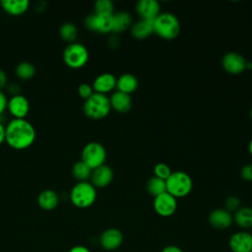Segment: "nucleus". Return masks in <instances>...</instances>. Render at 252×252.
Wrapping results in <instances>:
<instances>
[{
    "instance_id": "obj_28",
    "label": "nucleus",
    "mask_w": 252,
    "mask_h": 252,
    "mask_svg": "<svg viewBox=\"0 0 252 252\" xmlns=\"http://www.w3.org/2000/svg\"><path fill=\"white\" fill-rule=\"evenodd\" d=\"M59 36L68 44L73 43L78 36V29L73 23H64L59 28Z\"/></svg>"
},
{
    "instance_id": "obj_10",
    "label": "nucleus",
    "mask_w": 252,
    "mask_h": 252,
    "mask_svg": "<svg viewBox=\"0 0 252 252\" xmlns=\"http://www.w3.org/2000/svg\"><path fill=\"white\" fill-rule=\"evenodd\" d=\"M124 240L123 233L120 229L109 227L103 230L99 236V245L103 250L114 251L118 249Z\"/></svg>"
},
{
    "instance_id": "obj_26",
    "label": "nucleus",
    "mask_w": 252,
    "mask_h": 252,
    "mask_svg": "<svg viewBox=\"0 0 252 252\" xmlns=\"http://www.w3.org/2000/svg\"><path fill=\"white\" fill-rule=\"evenodd\" d=\"M92 168L88 166L84 161H76L72 166V175L78 182L88 181L92 175Z\"/></svg>"
},
{
    "instance_id": "obj_1",
    "label": "nucleus",
    "mask_w": 252,
    "mask_h": 252,
    "mask_svg": "<svg viewBox=\"0 0 252 252\" xmlns=\"http://www.w3.org/2000/svg\"><path fill=\"white\" fill-rule=\"evenodd\" d=\"M35 129L27 119L13 118L5 126V142L14 150H26L35 140Z\"/></svg>"
},
{
    "instance_id": "obj_29",
    "label": "nucleus",
    "mask_w": 252,
    "mask_h": 252,
    "mask_svg": "<svg viewBox=\"0 0 252 252\" xmlns=\"http://www.w3.org/2000/svg\"><path fill=\"white\" fill-rule=\"evenodd\" d=\"M94 14L97 15H113L114 6L110 0H96L94 2Z\"/></svg>"
},
{
    "instance_id": "obj_19",
    "label": "nucleus",
    "mask_w": 252,
    "mask_h": 252,
    "mask_svg": "<svg viewBox=\"0 0 252 252\" xmlns=\"http://www.w3.org/2000/svg\"><path fill=\"white\" fill-rule=\"evenodd\" d=\"M131 34L137 39H144L155 32L154 20L141 19L131 26Z\"/></svg>"
},
{
    "instance_id": "obj_36",
    "label": "nucleus",
    "mask_w": 252,
    "mask_h": 252,
    "mask_svg": "<svg viewBox=\"0 0 252 252\" xmlns=\"http://www.w3.org/2000/svg\"><path fill=\"white\" fill-rule=\"evenodd\" d=\"M160 252H184L179 246L177 245H166L162 248Z\"/></svg>"
},
{
    "instance_id": "obj_2",
    "label": "nucleus",
    "mask_w": 252,
    "mask_h": 252,
    "mask_svg": "<svg viewBox=\"0 0 252 252\" xmlns=\"http://www.w3.org/2000/svg\"><path fill=\"white\" fill-rule=\"evenodd\" d=\"M96 188L90 181L77 182L70 191L71 203L79 209H87L96 200Z\"/></svg>"
},
{
    "instance_id": "obj_27",
    "label": "nucleus",
    "mask_w": 252,
    "mask_h": 252,
    "mask_svg": "<svg viewBox=\"0 0 252 252\" xmlns=\"http://www.w3.org/2000/svg\"><path fill=\"white\" fill-rule=\"evenodd\" d=\"M146 190L148 193L154 197H157L164 192H166L165 180L158 178L157 176L151 177L146 184Z\"/></svg>"
},
{
    "instance_id": "obj_35",
    "label": "nucleus",
    "mask_w": 252,
    "mask_h": 252,
    "mask_svg": "<svg viewBox=\"0 0 252 252\" xmlns=\"http://www.w3.org/2000/svg\"><path fill=\"white\" fill-rule=\"evenodd\" d=\"M8 86V77L6 73L0 69V91L5 89Z\"/></svg>"
},
{
    "instance_id": "obj_38",
    "label": "nucleus",
    "mask_w": 252,
    "mask_h": 252,
    "mask_svg": "<svg viewBox=\"0 0 252 252\" xmlns=\"http://www.w3.org/2000/svg\"><path fill=\"white\" fill-rule=\"evenodd\" d=\"M5 142V126L0 121V145Z\"/></svg>"
},
{
    "instance_id": "obj_33",
    "label": "nucleus",
    "mask_w": 252,
    "mask_h": 252,
    "mask_svg": "<svg viewBox=\"0 0 252 252\" xmlns=\"http://www.w3.org/2000/svg\"><path fill=\"white\" fill-rule=\"evenodd\" d=\"M241 177L246 181H252V163L245 164L240 170Z\"/></svg>"
},
{
    "instance_id": "obj_34",
    "label": "nucleus",
    "mask_w": 252,
    "mask_h": 252,
    "mask_svg": "<svg viewBox=\"0 0 252 252\" xmlns=\"http://www.w3.org/2000/svg\"><path fill=\"white\" fill-rule=\"evenodd\" d=\"M7 103H8V98L6 94L2 91H0V116L7 109Z\"/></svg>"
},
{
    "instance_id": "obj_25",
    "label": "nucleus",
    "mask_w": 252,
    "mask_h": 252,
    "mask_svg": "<svg viewBox=\"0 0 252 252\" xmlns=\"http://www.w3.org/2000/svg\"><path fill=\"white\" fill-rule=\"evenodd\" d=\"M15 73L20 80L29 81L32 80L35 75V67L32 62L22 61L16 66Z\"/></svg>"
},
{
    "instance_id": "obj_37",
    "label": "nucleus",
    "mask_w": 252,
    "mask_h": 252,
    "mask_svg": "<svg viewBox=\"0 0 252 252\" xmlns=\"http://www.w3.org/2000/svg\"><path fill=\"white\" fill-rule=\"evenodd\" d=\"M68 252H92V251L85 245H75L72 248H70Z\"/></svg>"
},
{
    "instance_id": "obj_20",
    "label": "nucleus",
    "mask_w": 252,
    "mask_h": 252,
    "mask_svg": "<svg viewBox=\"0 0 252 252\" xmlns=\"http://www.w3.org/2000/svg\"><path fill=\"white\" fill-rule=\"evenodd\" d=\"M2 9L11 16H21L25 14L29 7L30 1L28 0H2L0 2Z\"/></svg>"
},
{
    "instance_id": "obj_6",
    "label": "nucleus",
    "mask_w": 252,
    "mask_h": 252,
    "mask_svg": "<svg viewBox=\"0 0 252 252\" xmlns=\"http://www.w3.org/2000/svg\"><path fill=\"white\" fill-rule=\"evenodd\" d=\"M62 57L64 63L69 68L80 69L88 63L89 50L84 44L75 41L73 43H69L64 48Z\"/></svg>"
},
{
    "instance_id": "obj_9",
    "label": "nucleus",
    "mask_w": 252,
    "mask_h": 252,
    "mask_svg": "<svg viewBox=\"0 0 252 252\" xmlns=\"http://www.w3.org/2000/svg\"><path fill=\"white\" fill-rule=\"evenodd\" d=\"M177 209V200L172 195L164 192L154 199V210L163 218L172 216Z\"/></svg>"
},
{
    "instance_id": "obj_14",
    "label": "nucleus",
    "mask_w": 252,
    "mask_h": 252,
    "mask_svg": "<svg viewBox=\"0 0 252 252\" xmlns=\"http://www.w3.org/2000/svg\"><path fill=\"white\" fill-rule=\"evenodd\" d=\"M209 223L216 229H226L233 222V216L225 209H215L213 210L208 218Z\"/></svg>"
},
{
    "instance_id": "obj_17",
    "label": "nucleus",
    "mask_w": 252,
    "mask_h": 252,
    "mask_svg": "<svg viewBox=\"0 0 252 252\" xmlns=\"http://www.w3.org/2000/svg\"><path fill=\"white\" fill-rule=\"evenodd\" d=\"M116 77L111 73H102L95 77L93 82V89L94 93L106 94L116 88Z\"/></svg>"
},
{
    "instance_id": "obj_12",
    "label": "nucleus",
    "mask_w": 252,
    "mask_h": 252,
    "mask_svg": "<svg viewBox=\"0 0 252 252\" xmlns=\"http://www.w3.org/2000/svg\"><path fill=\"white\" fill-rule=\"evenodd\" d=\"M228 247L231 252H252V233L241 230L230 235Z\"/></svg>"
},
{
    "instance_id": "obj_11",
    "label": "nucleus",
    "mask_w": 252,
    "mask_h": 252,
    "mask_svg": "<svg viewBox=\"0 0 252 252\" xmlns=\"http://www.w3.org/2000/svg\"><path fill=\"white\" fill-rule=\"evenodd\" d=\"M247 61L238 52L230 51L223 55L221 59V65L223 69L232 75H237L242 73L246 69Z\"/></svg>"
},
{
    "instance_id": "obj_5",
    "label": "nucleus",
    "mask_w": 252,
    "mask_h": 252,
    "mask_svg": "<svg viewBox=\"0 0 252 252\" xmlns=\"http://www.w3.org/2000/svg\"><path fill=\"white\" fill-rule=\"evenodd\" d=\"M165 183L166 192L176 199L187 196L193 188V181L190 175L180 170L171 172Z\"/></svg>"
},
{
    "instance_id": "obj_16",
    "label": "nucleus",
    "mask_w": 252,
    "mask_h": 252,
    "mask_svg": "<svg viewBox=\"0 0 252 252\" xmlns=\"http://www.w3.org/2000/svg\"><path fill=\"white\" fill-rule=\"evenodd\" d=\"M159 3L157 0H139L136 3V11L141 19L155 20L159 12Z\"/></svg>"
},
{
    "instance_id": "obj_40",
    "label": "nucleus",
    "mask_w": 252,
    "mask_h": 252,
    "mask_svg": "<svg viewBox=\"0 0 252 252\" xmlns=\"http://www.w3.org/2000/svg\"><path fill=\"white\" fill-rule=\"evenodd\" d=\"M250 116H251V119H252V108H251V110H250Z\"/></svg>"
},
{
    "instance_id": "obj_23",
    "label": "nucleus",
    "mask_w": 252,
    "mask_h": 252,
    "mask_svg": "<svg viewBox=\"0 0 252 252\" xmlns=\"http://www.w3.org/2000/svg\"><path fill=\"white\" fill-rule=\"evenodd\" d=\"M132 24V18L127 12H117L112 15V29L111 32L119 33L123 32L130 28Z\"/></svg>"
},
{
    "instance_id": "obj_4",
    "label": "nucleus",
    "mask_w": 252,
    "mask_h": 252,
    "mask_svg": "<svg viewBox=\"0 0 252 252\" xmlns=\"http://www.w3.org/2000/svg\"><path fill=\"white\" fill-rule=\"evenodd\" d=\"M154 31L161 38L173 39L180 32L179 20L172 13H159L154 20Z\"/></svg>"
},
{
    "instance_id": "obj_31",
    "label": "nucleus",
    "mask_w": 252,
    "mask_h": 252,
    "mask_svg": "<svg viewBox=\"0 0 252 252\" xmlns=\"http://www.w3.org/2000/svg\"><path fill=\"white\" fill-rule=\"evenodd\" d=\"M224 209L228 211L229 213L231 212H236L240 208V200L236 196H229L225 202H224Z\"/></svg>"
},
{
    "instance_id": "obj_7",
    "label": "nucleus",
    "mask_w": 252,
    "mask_h": 252,
    "mask_svg": "<svg viewBox=\"0 0 252 252\" xmlns=\"http://www.w3.org/2000/svg\"><path fill=\"white\" fill-rule=\"evenodd\" d=\"M106 159V151L98 142H89L85 145L81 153V160L92 169L104 164Z\"/></svg>"
},
{
    "instance_id": "obj_32",
    "label": "nucleus",
    "mask_w": 252,
    "mask_h": 252,
    "mask_svg": "<svg viewBox=\"0 0 252 252\" xmlns=\"http://www.w3.org/2000/svg\"><path fill=\"white\" fill-rule=\"evenodd\" d=\"M94 89L92 87V85L87 84V83H82L78 86V94L79 95L84 98L85 100L87 98H89L93 94H94Z\"/></svg>"
},
{
    "instance_id": "obj_30",
    "label": "nucleus",
    "mask_w": 252,
    "mask_h": 252,
    "mask_svg": "<svg viewBox=\"0 0 252 252\" xmlns=\"http://www.w3.org/2000/svg\"><path fill=\"white\" fill-rule=\"evenodd\" d=\"M154 172H155V176L161 178L163 180H166L172 171L166 163L158 162L154 166Z\"/></svg>"
},
{
    "instance_id": "obj_13",
    "label": "nucleus",
    "mask_w": 252,
    "mask_h": 252,
    "mask_svg": "<svg viewBox=\"0 0 252 252\" xmlns=\"http://www.w3.org/2000/svg\"><path fill=\"white\" fill-rule=\"evenodd\" d=\"M7 109L14 118L25 119L30 111V102L25 95L15 94L8 99Z\"/></svg>"
},
{
    "instance_id": "obj_22",
    "label": "nucleus",
    "mask_w": 252,
    "mask_h": 252,
    "mask_svg": "<svg viewBox=\"0 0 252 252\" xmlns=\"http://www.w3.org/2000/svg\"><path fill=\"white\" fill-rule=\"evenodd\" d=\"M138 86H139V81L137 77L130 73L122 74L116 79L117 91L129 94L135 92L138 89Z\"/></svg>"
},
{
    "instance_id": "obj_21",
    "label": "nucleus",
    "mask_w": 252,
    "mask_h": 252,
    "mask_svg": "<svg viewBox=\"0 0 252 252\" xmlns=\"http://www.w3.org/2000/svg\"><path fill=\"white\" fill-rule=\"evenodd\" d=\"M37 204L44 211H52L59 204V196L52 189H45L37 196Z\"/></svg>"
},
{
    "instance_id": "obj_3",
    "label": "nucleus",
    "mask_w": 252,
    "mask_h": 252,
    "mask_svg": "<svg viewBox=\"0 0 252 252\" xmlns=\"http://www.w3.org/2000/svg\"><path fill=\"white\" fill-rule=\"evenodd\" d=\"M111 106L109 97L106 94L94 93L83 104L85 115L94 120H99L108 115Z\"/></svg>"
},
{
    "instance_id": "obj_39",
    "label": "nucleus",
    "mask_w": 252,
    "mask_h": 252,
    "mask_svg": "<svg viewBox=\"0 0 252 252\" xmlns=\"http://www.w3.org/2000/svg\"><path fill=\"white\" fill-rule=\"evenodd\" d=\"M248 150H249V153H250V155L252 156V139L250 140V142H249V145H248Z\"/></svg>"
},
{
    "instance_id": "obj_24",
    "label": "nucleus",
    "mask_w": 252,
    "mask_h": 252,
    "mask_svg": "<svg viewBox=\"0 0 252 252\" xmlns=\"http://www.w3.org/2000/svg\"><path fill=\"white\" fill-rule=\"evenodd\" d=\"M233 221L237 226L247 229L252 227V208L240 207L233 215Z\"/></svg>"
},
{
    "instance_id": "obj_18",
    "label": "nucleus",
    "mask_w": 252,
    "mask_h": 252,
    "mask_svg": "<svg viewBox=\"0 0 252 252\" xmlns=\"http://www.w3.org/2000/svg\"><path fill=\"white\" fill-rule=\"evenodd\" d=\"M110 106L113 108L115 111L119 113H125L128 112L131 109L132 106V98L129 94L116 91L114 92L110 97Z\"/></svg>"
},
{
    "instance_id": "obj_8",
    "label": "nucleus",
    "mask_w": 252,
    "mask_h": 252,
    "mask_svg": "<svg viewBox=\"0 0 252 252\" xmlns=\"http://www.w3.org/2000/svg\"><path fill=\"white\" fill-rule=\"evenodd\" d=\"M85 27L92 32L98 33H107L112 29V15L90 14L84 20Z\"/></svg>"
},
{
    "instance_id": "obj_15",
    "label": "nucleus",
    "mask_w": 252,
    "mask_h": 252,
    "mask_svg": "<svg viewBox=\"0 0 252 252\" xmlns=\"http://www.w3.org/2000/svg\"><path fill=\"white\" fill-rule=\"evenodd\" d=\"M113 175V170L104 163L92 170L90 182L95 188H103L111 183Z\"/></svg>"
}]
</instances>
